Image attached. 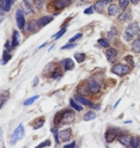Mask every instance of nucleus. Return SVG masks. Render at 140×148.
<instances>
[{
	"mask_svg": "<svg viewBox=\"0 0 140 148\" xmlns=\"http://www.w3.org/2000/svg\"><path fill=\"white\" fill-rule=\"evenodd\" d=\"M74 121V112L72 111H62L55 116V122H59L61 124H70Z\"/></svg>",
	"mask_w": 140,
	"mask_h": 148,
	"instance_id": "1",
	"label": "nucleus"
},
{
	"mask_svg": "<svg viewBox=\"0 0 140 148\" xmlns=\"http://www.w3.org/2000/svg\"><path fill=\"white\" fill-rule=\"evenodd\" d=\"M138 32H139V25H138V23H132V24H129L127 26V29L125 30L123 38L126 41H132L134 35H138Z\"/></svg>",
	"mask_w": 140,
	"mask_h": 148,
	"instance_id": "2",
	"label": "nucleus"
},
{
	"mask_svg": "<svg viewBox=\"0 0 140 148\" xmlns=\"http://www.w3.org/2000/svg\"><path fill=\"white\" fill-rule=\"evenodd\" d=\"M111 71H113V73H115L116 75L122 77V75H125V74H127L130 71V67L127 66V64L117 63V64H115V66L113 67V69H111Z\"/></svg>",
	"mask_w": 140,
	"mask_h": 148,
	"instance_id": "3",
	"label": "nucleus"
},
{
	"mask_svg": "<svg viewBox=\"0 0 140 148\" xmlns=\"http://www.w3.org/2000/svg\"><path fill=\"white\" fill-rule=\"evenodd\" d=\"M24 136V127L21 124V125H18V128L14 130L13 135H12V140H11V143L14 145L18 140H21V138H23Z\"/></svg>",
	"mask_w": 140,
	"mask_h": 148,
	"instance_id": "4",
	"label": "nucleus"
},
{
	"mask_svg": "<svg viewBox=\"0 0 140 148\" xmlns=\"http://www.w3.org/2000/svg\"><path fill=\"white\" fill-rule=\"evenodd\" d=\"M117 136H119L117 129H115V128H109L108 130H107V133H106V140H107L108 143H110V142H113L115 138H117Z\"/></svg>",
	"mask_w": 140,
	"mask_h": 148,
	"instance_id": "5",
	"label": "nucleus"
},
{
	"mask_svg": "<svg viewBox=\"0 0 140 148\" xmlns=\"http://www.w3.org/2000/svg\"><path fill=\"white\" fill-rule=\"evenodd\" d=\"M16 21H17L18 29H23L25 25V18H24V13L21 10H18L16 13Z\"/></svg>",
	"mask_w": 140,
	"mask_h": 148,
	"instance_id": "6",
	"label": "nucleus"
},
{
	"mask_svg": "<svg viewBox=\"0 0 140 148\" xmlns=\"http://www.w3.org/2000/svg\"><path fill=\"white\" fill-rule=\"evenodd\" d=\"M106 56H107V59H108L109 62L114 63L116 61V59H117V51L114 48H108L107 49V53H106Z\"/></svg>",
	"mask_w": 140,
	"mask_h": 148,
	"instance_id": "7",
	"label": "nucleus"
},
{
	"mask_svg": "<svg viewBox=\"0 0 140 148\" xmlns=\"http://www.w3.org/2000/svg\"><path fill=\"white\" fill-rule=\"evenodd\" d=\"M88 86H89V91L91 92V93H98L99 92V84L97 81H95V80H92V79H90V80H88Z\"/></svg>",
	"mask_w": 140,
	"mask_h": 148,
	"instance_id": "8",
	"label": "nucleus"
},
{
	"mask_svg": "<svg viewBox=\"0 0 140 148\" xmlns=\"http://www.w3.org/2000/svg\"><path fill=\"white\" fill-rule=\"evenodd\" d=\"M107 4H108V0H98V1L93 5V10L102 13L104 11V7H106Z\"/></svg>",
	"mask_w": 140,
	"mask_h": 148,
	"instance_id": "9",
	"label": "nucleus"
},
{
	"mask_svg": "<svg viewBox=\"0 0 140 148\" xmlns=\"http://www.w3.org/2000/svg\"><path fill=\"white\" fill-rule=\"evenodd\" d=\"M117 140H119L120 143H122L123 146L129 147L130 146V141H132V137H129L128 135H119Z\"/></svg>",
	"mask_w": 140,
	"mask_h": 148,
	"instance_id": "10",
	"label": "nucleus"
},
{
	"mask_svg": "<svg viewBox=\"0 0 140 148\" xmlns=\"http://www.w3.org/2000/svg\"><path fill=\"white\" fill-rule=\"evenodd\" d=\"M68 4H70L68 0H55L53 3V5L55 6L57 10H62V8H65Z\"/></svg>",
	"mask_w": 140,
	"mask_h": 148,
	"instance_id": "11",
	"label": "nucleus"
},
{
	"mask_svg": "<svg viewBox=\"0 0 140 148\" xmlns=\"http://www.w3.org/2000/svg\"><path fill=\"white\" fill-rule=\"evenodd\" d=\"M71 136H72V130L71 129H66L60 133V140L61 141H68L71 140Z\"/></svg>",
	"mask_w": 140,
	"mask_h": 148,
	"instance_id": "12",
	"label": "nucleus"
},
{
	"mask_svg": "<svg viewBox=\"0 0 140 148\" xmlns=\"http://www.w3.org/2000/svg\"><path fill=\"white\" fill-rule=\"evenodd\" d=\"M53 21V17L52 16H44V17H41L39 21H37V24H39L40 26H44L47 25L48 23H50Z\"/></svg>",
	"mask_w": 140,
	"mask_h": 148,
	"instance_id": "13",
	"label": "nucleus"
},
{
	"mask_svg": "<svg viewBox=\"0 0 140 148\" xmlns=\"http://www.w3.org/2000/svg\"><path fill=\"white\" fill-rule=\"evenodd\" d=\"M119 12H120V6H119V5H115V4L109 5V7H108V13H109L110 16H116V14H119Z\"/></svg>",
	"mask_w": 140,
	"mask_h": 148,
	"instance_id": "14",
	"label": "nucleus"
},
{
	"mask_svg": "<svg viewBox=\"0 0 140 148\" xmlns=\"http://www.w3.org/2000/svg\"><path fill=\"white\" fill-rule=\"evenodd\" d=\"M76 100H78L79 101V103H81V104H84V105H86V106H95V105H93L92 103H91V101L89 100V99H86L85 97H84V96H80V95H78V96H76Z\"/></svg>",
	"mask_w": 140,
	"mask_h": 148,
	"instance_id": "15",
	"label": "nucleus"
},
{
	"mask_svg": "<svg viewBox=\"0 0 140 148\" xmlns=\"http://www.w3.org/2000/svg\"><path fill=\"white\" fill-rule=\"evenodd\" d=\"M62 64H63V68L65 71H70L74 67V62L71 60V59H66V60H63L62 61Z\"/></svg>",
	"mask_w": 140,
	"mask_h": 148,
	"instance_id": "16",
	"label": "nucleus"
},
{
	"mask_svg": "<svg viewBox=\"0 0 140 148\" xmlns=\"http://www.w3.org/2000/svg\"><path fill=\"white\" fill-rule=\"evenodd\" d=\"M96 118V114L95 111H89V112L85 114V116H84V121H92V119Z\"/></svg>",
	"mask_w": 140,
	"mask_h": 148,
	"instance_id": "17",
	"label": "nucleus"
},
{
	"mask_svg": "<svg viewBox=\"0 0 140 148\" xmlns=\"http://www.w3.org/2000/svg\"><path fill=\"white\" fill-rule=\"evenodd\" d=\"M74 59H76L77 62H83L84 60H85V54L84 53H76L74 54Z\"/></svg>",
	"mask_w": 140,
	"mask_h": 148,
	"instance_id": "18",
	"label": "nucleus"
},
{
	"mask_svg": "<svg viewBox=\"0 0 140 148\" xmlns=\"http://www.w3.org/2000/svg\"><path fill=\"white\" fill-rule=\"evenodd\" d=\"M132 49H133V51H134V53H140V40L133 41Z\"/></svg>",
	"mask_w": 140,
	"mask_h": 148,
	"instance_id": "19",
	"label": "nucleus"
},
{
	"mask_svg": "<svg viewBox=\"0 0 140 148\" xmlns=\"http://www.w3.org/2000/svg\"><path fill=\"white\" fill-rule=\"evenodd\" d=\"M22 7L24 8V10H25L28 13H32V12H34L32 8H31V6L29 5V3H26V0H24V1L22 3Z\"/></svg>",
	"mask_w": 140,
	"mask_h": 148,
	"instance_id": "20",
	"label": "nucleus"
},
{
	"mask_svg": "<svg viewBox=\"0 0 140 148\" xmlns=\"http://www.w3.org/2000/svg\"><path fill=\"white\" fill-rule=\"evenodd\" d=\"M130 18V12L129 11H126V12H123V13H121L120 16H119V19L122 22V21H127V19H129Z\"/></svg>",
	"mask_w": 140,
	"mask_h": 148,
	"instance_id": "21",
	"label": "nucleus"
},
{
	"mask_svg": "<svg viewBox=\"0 0 140 148\" xmlns=\"http://www.w3.org/2000/svg\"><path fill=\"white\" fill-rule=\"evenodd\" d=\"M19 44V36H18L17 31H13V41H12V45L13 47H17Z\"/></svg>",
	"mask_w": 140,
	"mask_h": 148,
	"instance_id": "22",
	"label": "nucleus"
},
{
	"mask_svg": "<svg viewBox=\"0 0 140 148\" xmlns=\"http://www.w3.org/2000/svg\"><path fill=\"white\" fill-rule=\"evenodd\" d=\"M139 146H140L139 137H132V141H130V147H132V148H138Z\"/></svg>",
	"mask_w": 140,
	"mask_h": 148,
	"instance_id": "23",
	"label": "nucleus"
},
{
	"mask_svg": "<svg viewBox=\"0 0 140 148\" xmlns=\"http://www.w3.org/2000/svg\"><path fill=\"white\" fill-rule=\"evenodd\" d=\"M52 132H53V134H54V136H55V143L59 145L61 140H60V134L58 133V129H57V128H53Z\"/></svg>",
	"mask_w": 140,
	"mask_h": 148,
	"instance_id": "24",
	"label": "nucleus"
},
{
	"mask_svg": "<svg viewBox=\"0 0 140 148\" xmlns=\"http://www.w3.org/2000/svg\"><path fill=\"white\" fill-rule=\"evenodd\" d=\"M89 92H90V91H88V88H86V87H84V86H79V87H78V93H79L80 96H84V97H85V96H88Z\"/></svg>",
	"mask_w": 140,
	"mask_h": 148,
	"instance_id": "25",
	"label": "nucleus"
},
{
	"mask_svg": "<svg viewBox=\"0 0 140 148\" xmlns=\"http://www.w3.org/2000/svg\"><path fill=\"white\" fill-rule=\"evenodd\" d=\"M70 104H71V106H72L73 109H76L77 111H81V110H83V108L77 103V101H74V99H71V100H70Z\"/></svg>",
	"mask_w": 140,
	"mask_h": 148,
	"instance_id": "26",
	"label": "nucleus"
},
{
	"mask_svg": "<svg viewBox=\"0 0 140 148\" xmlns=\"http://www.w3.org/2000/svg\"><path fill=\"white\" fill-rule=\"evenodd\" d=\"M28 30L30 32H35L37 30V22H30L29 26H28Z\"/></svg>",
	"mask_w": 140,
	"mask_h": 148,
	"instance_id": "27",
	"label": "nucleus"
},
{
	"mask_svg": "<svg viewBox=\"0 0 140 148\" xmlns=\"http://www.w3.org/2000/svg\"><path fill=\"white\" fill-rule=\"evenodd\" d=\"M14 1H16V0H6V4H5V7H4V11H10Z\"/></svg>",
	"mask_w": 140,
	"mask_h": 148,
	"instance_id": "28",
	"label": "nucleus"
},
{
	"mask_svg": "<svg viewBox=\"0 0 140 148\" xmlns=\"http://www.w3.org/2000/svg\"><path fill=\"white\" fill-rule=\"evenodd\" d=\"M129 4V0H119V6L122 8V10H125V8H127Z\"/></svg>",
	"mask_w": 140,
	"mask_h": 148,
	"instance_id": "29",
	"label": "nucleus"
},
{
	"mask_svg": "<svg viewBox=\"0 0 140 148\" xmlns=\"http://www.w3.org/2000/svg\"><path fill=\"white\" fill-rule=\"evenodd\" d=\"M98 43H99V45L101 47H106V48H109V42H108V40H104V38H99L98 40Z\"/></svg>",
	"mask_w": 140,
	"mask_h": 148,
	"instance_id": "30",
	"label": "nucleus"
},
{
	"mask_svg": "<svg viewBox=\"0 0 140 148\" xmlns=\"http://www.w3.org/2000/svg\"><path fill=\"white\" fill-rule=\"evenodd\" d=\"M36 99H39V96H34V97L29 98V99H28V100H25V101H24V105H25V106H28V105H30V104H32V103H34V101H35Z\"/></svg>",
	"mask_w": 140,
	"mask_h": 148,
	"instance_id": "31",
	"label": "nucleus"
},
{
	"mask_svg": "<svg viewBox=\"0 0 140 148\" xmlns=\"http://www.w3.org/2000/svg\"><path fill=\"white\" fill-rule=\"evenodd\" d=\"M61 72L59 71V69H55V71H53V74H52V78L53 79H59V78H61Z\"/></svg>",
	"mask_w": 140,
	"mask_h": 148,
	"instance_id": "32",
	"label": "nucleus"
},
{
	"mask_svg": "<svg viewBox=\"0 0 140 148\" xmlns=\"http://www.w3.org/2000/svg\"><path fill=\"white\" fill-rule=\"evenodd\" d=\"M65 32H66V29H65V27H63V29H61V30H60V31H59L57 35H54V36H53V38H54V40H58V38H60V37H61V36H62Z\"/></svg>",
	"mask_w": 140,
	"mask_h": 148,
	"instance_id": "33",
	"label": "nucleus"
},
{
	"mask_svg": "<svg viewBox=\"0 0 140 148\" xmlns=\"http://www.w3.org/2000/svg\"><path fill=\"white\" fill-rule=\"evenodd\" d=\"M10 59H11V55L8 54L7 51H4V55H3V63H6Z\"/></svg>",
	"mask_w": 140,
	"mask_h": 148,
	"instance_id": "34",
	"label": "nucleus"
},
{
	"mask_svg": "<svg viewBox=\"0 0 140 148\" xmlns=\"http://www.w3.org/2000/svg\"><path fill=\"white\" fill-rule=\"evenodd\" d=\"M43 123H44V119L43 118H41L39 122H37L35 125H34V129H39V128H41L42 125H43Z\"/></svg>",
	"mask_w": 140,
	"mask_h": 148,
	"instance_id": "35",
	"label": "nucleus"
},
{
	"mask_svg": "<svg viewBox=\"0 0 140 148\" xmlns=\"http://www.w3.org/2000/svg\"><path fill=\"white\" fill-rule=\"evenodd\" d=\"M35 3H36L37 8H42L44 5V0H35Z\"/></svg>",
	"mask_w": 140,
	"mask_h": 148,
	"instance_id": "36",
	"label": "nucleus"
},
{
	"mask_svg": "<svg viewBox=\"0 0 140 148\" xmlns=\"http://www.w3.org/2000/svg\"><path fill=\"white\" fill-rule=\"evenodd\" d=\"M46 146H50V141H49V140L43 141L41 145H39V146H37V148H42V147H46Z\"/></svg>",
	"mask_w": 140,
	"mask_h": 148,
	"instance_id": "37",
	"label": "nucleus"
},
{
	"mask_svg": "<svg viewBox=\"0 0 140 148\" xmlns=\"http://www.w3.org/2000/svg\"><path fill=\"white\" fill-rule=\"evenodd\" d=\"M80 37H81V34H78V35H76V36H73L72 38L70 40V42H74V41H77L78 38H80Z\"/></svg>",
	"mask_w": 140,
	"mask_h": 148,
	"instance_id": "38",
	"label": "nucleus"
},
{
	"mask_svg": "<svg viewBox=\"0 0 140 148\" xmlns=\"http://www.w3.org/2000/svg\"><path fill=\"white\" fill-rule=\"evenodd\" d=\"M92 11H93V7H89V8H86V10L84 11V13H85V14H90V13H92Z\"/></svg>",
	"mask_w": 140,
	"mask_h": 148,
	"instance_id": "39",
	"label": "nucleus"
},
{
	"mask_svg": "<svg viewBox=\"0 0 140 148\" xmlns=\"http://www.w3.org/2000/svg\"><path fill=\"white\" fill-rule=\"evenodd\" d=\"M74 45H76V44H67V45H63L62 49H71V48L74 47Z\"/></svg>",
	"mask_w": 140,
	"mask_h": 148,
	"instance_id": "40",
	"label": "nucleus"
},
{
	"mask_svg": "<svg viewBox=\"0 0 140 148\" xmlns=\"http://www.w3.org/2000/svg\"><path fill=\"white\" fill-rule=\"evenodd\" d=\"M116 35V31L115 30H111V31H109V37H110V38H111V37H114Z\"/></svg>",
	"mask_w": 140,
	"mask_h": 148,
	"instance_id": "41",
	"label": "nucleus"
},
{
	"mask_svg": "<svg viewBox=\"0 0 140 148\" xmlns=\"http://www.w3.org/2000/svg\"><path fill=\"white\" fill-rule=\"evenodd\" d=\"M125 60H126V61H129V63H133V59H132V56H126Z\"/></svg>",
	"mask_w": 140,
	"mask_h": 148,
	"instance_id": "42",
	"label": "nucleus"
},
{
	"mask_svg": "<svg viewBox=\"0 0 140 148\" xmlns=\"http://www.w3.org/2000/svg\"><path fill=\"white\" fill-rule=\"evenodd\" d=\"M74 146H76V143L72 142V143H70V145H66V146H65L63 148H72V147H74Z\"/></svg>",
	"mask_w": 140,
	"mask_h": 148,
	"instance_id": "43",
	"label": "nucleus"
},
{
	"mask_svg": "<svg viewBox=\"0 0 140 148\" xmlns=\"http://www.w3.org/2000/svg\"><path fill=\"white\" fill-rule=\"evenodd\" d=\"M36 84H39V78H35V80H34V84H32V86L35 87V86H36Z\"/></svg>",
	"mask_w": 140,
	"mask_h": 148,
	"instance_id": "44",
	"label": "nucleus"
},
{
	"mask_svg": "<svg viewBox=\"0 0 140 148\" xmlns=\"http://www.w3.org/2000/svg\"><path fill=\"white\" fill-rule=\"evenodd\" d=\"M6 48H11V44H10V42H7V43H6Z\"/></svg>",
	"mask_w": 140,
	"mask_h": 148,
	"instance_id": "45",
	"label": "nucleus"
},
{
	"mask_svg": "<svg viewBox=\"0 0 140 148\" xmlns=\"http://www.w3.org/2000/svg\"><path fill=\"white\" fill-rule=\"evenodd\" d=\"M130 1H132L133 4H138V3H139V0H130Z\"/></svg>",
	"mask_w": 140,
	"mask_h": 148,
	"instance_id": "46",
	"label": "nucleus"
},
{
	"mask_svg": "<svg viewBox=\"0 0 140 148\" xmlns=\"http://www.w3.org/2000/svg\"><path fill=\"white\" fill-rule=\"evenodd\" d=\"M138 40H140V30H139V32H138Z\"/></svg>",
	"mask_w": 140,
	"mask_h": 148,
	"instance_id": "47",
	"label": "nucleus"
}]
</instances>
